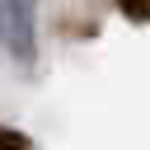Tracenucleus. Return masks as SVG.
Here are the masks:
<instances>
[{"label": "nucleus", "instance_id": "nucleus-1", "mask_svg": "<svg viewBox=\"0 0 150 150\" xmlns=\"http://www.w3.org/2000/svg\"><path fill=\"white\" fill-rule=\"evenodd\" d=\"M0 47L23 70L38 61V0H0Z\"/></svg>", "mask_w": 150, "mask_h": 150}, {"label": "nucleus", "instance_id": "nucleus-2", "mask_svg": "<svg viewBox=\"0 0 150 150\" xmlns=\"http://www.w3.org/2000/svg\"><path fill=\"white\" fill-rule=\"evenodd\" d=\"M0 150H33V141L14 127H0Z\"/></svg>", "mask_w": 150, "mask_h": 150}, {"label": "nucleus", "instance_id": "nucleus-3", "mask_svg": "<svg viewBox=\"0 0 150 150\" xmlns=\"http://www.w3.org/2000/svg\"><path fill=\"white\" fill-rule=\"evenodd\" d=\"M117 5H122L131 19H150V0H117Z\"/></svg>", "mask_w": 150, "mask_h": 150}]
</instances>
